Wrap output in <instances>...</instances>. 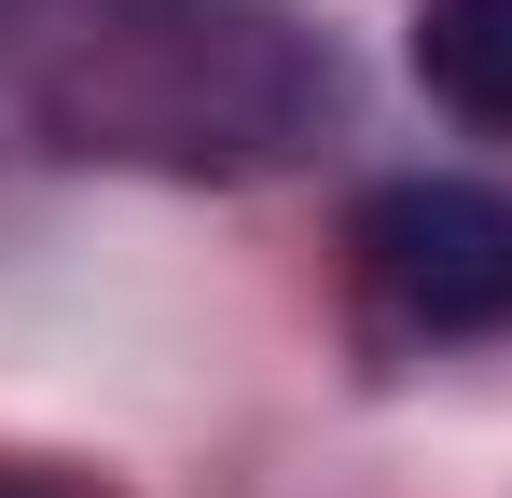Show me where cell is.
<instances>
[{
	"label": "cell",
	"instance_id": "6da1fadb",
	"mask_svg": "<svg viewBox=\"0 0 512 498\" xmlns=\"http://www.w3.org/2000/svg\"><path fill=\"white\" fill-rule=\"evenodd\" d=\"M360 277L429 346L499 332L512 319V194H485V180H374L360 194Z\"/></svg>",
	"mask_w": 512,
	"mask_h": 498
},
{
	"label": "cell",
	"instance_id": "7a4b0ae2",
	"mask_svg": "<svg viewBox=\"0 0 512 498\" xmlns=\"http://www.w3.org/2000/svg\"><path fill=\"white\" fill-rule=\"evenodd\" d=\"M402 56L457 125H512V0H416Z\"/></svg>",
	"mask_w": 512,
	"mask_h": 498
},
{
	"label": "cell",
	"instance_id": "3957f363",
	"mask_svg": "<svg viewBox=\"0 0 512 498\" xmlns=\"http://www.w3.org/2000/svg\"><path fill=\"white\" fill-rule=\"evenodd\" d=\"M0 498H97V485H70V471H0Z\"/></svg>",
	"mask_w": 512,
	"mask_h": 498
}]
</instances>
